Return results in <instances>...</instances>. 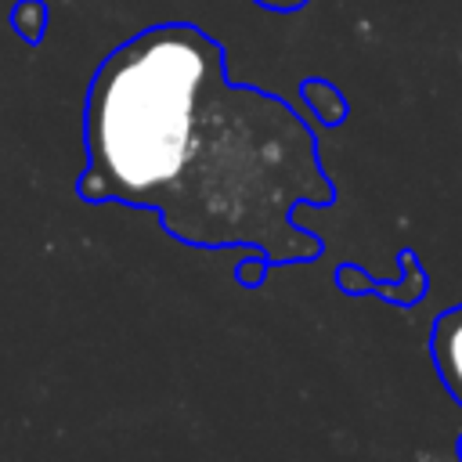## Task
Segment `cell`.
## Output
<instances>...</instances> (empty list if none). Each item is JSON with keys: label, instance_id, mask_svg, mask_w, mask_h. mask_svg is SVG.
Wrapping results in <instances>:
<instances>
[{"label": "cell", "instance_id": "1", "mask_svg": "<svg viewBox=\"0 0 462 462\" xmlns=\"http://www.w3.org/2000/svg\"><path fill=\"white\" fill-rule=\"evenodd\" d=\"M83 202L159 213L195 249H256L271 263H310L325 242L296 224L328 209L318 141L300 112L227 79L224 43L191 22H159L94 69L83 105Z\"/></svg>", "mask_w": 462, "mask_h": 462}, {"label": "cell", "instance_id": "7", "mask_svg": "<svg viewBox=\"0 0 462 462\" xmlns=\"http://www.w3.org/2000/svg\"><path fill=\"white\" fill-rule=\"evenodd\" d=\"M256 7H267V11H278V14H289V11H300L307 0H253Z\"/></svg>", "mask_w": 462, "mask_h": 462}, {"label": "cell", "instance_id": "6", "mask_svg": "<svg viewBox=\"0 0 462 462\" xmlns=\"http://www.w3.org/2000/svg\"><path fill=\"white\" fill-rule=\"evenodd\" d=\"M271 267H274V263H271L263 253L249 249V256L235 263V282L245 285V289H260V285L267 282V271H271Z\"/></svg>", "mask_w": 462, "mask_h": 462}, {"label": "cell", "instance_id": "5", "mask_svg": "<svg viewBox=\"0 0 462 462\" xmlns=\"http://www.w3.org/2000/svg\"><path fill=\"white\" fill-rule=\"evenodd\" d=\"M11 25L18 29L22 40L36 43L47 29V4L43 0H18L14 11H11Z\"/></svg>", "mask_w": 462, "mask_h": 462}, {"label": "cell", "instance_id": "4", "mask_svg": "<svg viewBox=\"0 0 462 462\" xmlns=\"http://www.w3.org/2000/svg\"><path fill=\"white\" fill-rule=\"evenodd\" d=\"M300 97H303V105L318 116L321 126H339V123L350 116V101L339 94L336 83H328V79H321V76H307V79L300 83Z\"/></svg>", "mask_w": 462, "mask_h": 462}, {"label": "cell", "instance_id": "8", "mask_svg": "<svg viewBox=\"0 0 462 462\" xmlns=\"http://www.w3.org/2000/svg\"><path fill=\"white\" fill-rule=\"evenodd\" d=\"M455 455L462 458V433H458V440H455Z\"/></svg>", "mask_w": 462, "mask_h": 462}, {"label": "cell", "instance_id": "2", "mask_svg": "<svg viewBox=\"0 0 462 462\" xmlns=\"http://www.w3.org/2000/svg\"><path fill=\"white\" fill-rule=\"evenodd\" d=\"M397 263H401V278L397 282L372 278L357 263H339L336 267V289L343 296H379V300H386L393 307H415L426 296V289H430V274L419 263V253L415 249H401L397 253Z\"/></svg>", "mask_w": 462, "mask_h": 462}, {"label": "cell", "instance_id": "3", "mask_svg": "<svg viewBox=\"0 0 462 462\" xmlns=\"http://www.w3.org/2000/svg\"><path fill=\"white\" fill-rule=\"evenodd\" d=\"M430 357L451 401L462 408V303L437 314L430 332Z\"/></svg>", "mask_w": 462, "mask_h": 462}]
</instances>
